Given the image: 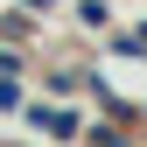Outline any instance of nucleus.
<instances>
[{
    "instance_id": "1",
    "label": "nucleus",
    "mask_w": 147,
    "mask_h": 147,
    "mask_svg": "<svg viewBox=\"0 0 147 147\" xmlns=\"http://www.w3.org/2000/svg\"><path fill=\"white\" fill-rule=\"evenodd\" d=\"M28 126L49 133V140H70L77 133V112H70V105H28Z\"/></svg>"
},
{
    "instance_id": "2",
    "label": "nucleus",
    "mask_w": 147,
    "mask_h": 147,
    "mask_svg": "<svg viewBox=\"0 0 147 147\" xmlns=\"http://www.w3.org/2000/svg\"><path fill=\"white\" fill-rule=\"evenodd\" d=\"M84 140H98V147H126V133H119V126H91Z\"/></svg>"
},
{
    "instance_id": "3",
    "label": "nucleus",
    "mask_w": 147,
    "mask_h": 147,
    "mask_svg": "<svg viewBox=\"0 0 147 147\" xmlns=\"http://www.w3.org/2000/svg\"><path fill=\"white\" fill-rule=\"evenodd\" d=\"M0 105H7V112L21 105V84H14V77H0Z\"/></svg>"
},
{
    "instance_id": "4",
    "label": "nucleus",
    "mask_w": 147,
    "mask_h": 147,
    "mask_svg": "<svg viewBox=\"0 0 147 147\" xmlns=\"http://www.w3.org/2000/svg\"><path fill=\"white\" fill-rule=\"evenodd\" d=\"M0 77H14V49H0Z\"/></svg>"
},
{
    "instance_id": "5",
    "label": "nucleus",
    "mask_w": 147,
    "mask_h": 147,
    "mask_svg": "<svg viewBox=\"0 0 147 147\" xmlns=\"http://www.w3.org/2000/svg\"><path fill=\"white\" fill-rule=\"evenodd\" d=\"M42 7H56V0H28V14H42Z\"/></svg>"
}]
</instances>
